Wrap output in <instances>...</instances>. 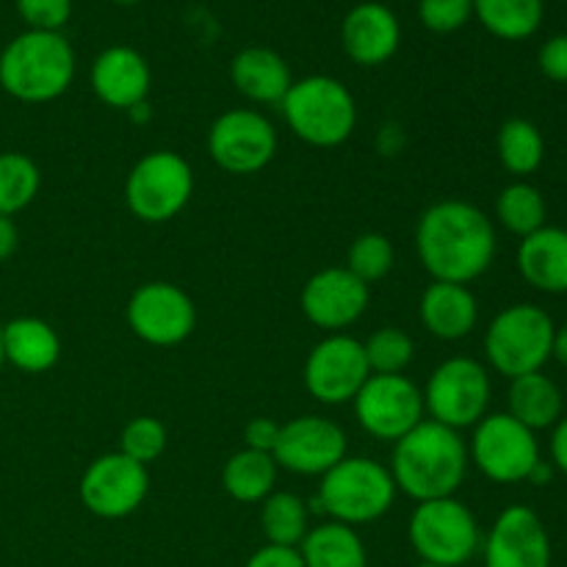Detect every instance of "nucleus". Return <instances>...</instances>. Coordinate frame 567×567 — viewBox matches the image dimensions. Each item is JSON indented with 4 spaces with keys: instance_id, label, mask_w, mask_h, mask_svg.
Wrapping results in <instances>:
<instances>
[{
    "instance_id": "1",
    "label": "nucleus",
    "mask_w": 567,
    "mask_h": 567,
    "mask_svg": "<svg viewBox=\"0 0 567 567\" xmlns=\"http://www.w3.org/2000/svg\"><path fill=\"white\" fill-rule=\"evenodd\" d=\"M415 249L432 280L468 286L493 266L496 230L476 205L441 199L421 214Z\"/></svg>"
},
{
    "instance_id": "2",
    "label": "nucleus",
    "mask_w": 567,
    "mask_h": 567,
    "mask_svg": "<svg viewBox=\"0 0 567 567\" xmlns=\"http://www.w3.org/2000/svg\"><path fill=\"white\" fill-rule=\"evenodd\" d=\"M388 471L396 491L415 504L449 498L468 474V446L457 430L424 419L393 443V463Z\"/></svg>"
},
{
    "instance_id": "3",
    "label": "nucleus",
    "mask_w": 567,
    "mask_h": 567,
    "mask_svg": "<svg viewBox=\"0 0 567 567\" xmlns=\"http://www.w3.org/2000/svg\"><path fill=\"white\" fill-rule=\"evenodd\" d=\"M72 78L75 50L61 31H22L0 50V89L20 103H50Z\"/></svg>"
},
{
    "instance_id": "4",
    "label": "nucleus",
    "mask_w": 567,
    "mask_h": 567,
    "mask_svg": "<svg viewBox=\"0 0 567 567\" xmlns=\"http://www.w3.org/2000/svg\"><path fill=\"white\" fill-rule=\"evenodd\" d=\"M280 105L293 136L310 147H338L352 136L358 125V105L352 92L330 75H308L293 81Z\"/></svg>"
},
{
    "instance_id": "5",
    "label": "nucleus",
    "mask_w": 567,
    "mask_h": 567,
    "mask_svg": "<svg viewBox=\"0 0 567 567\" xmlns=\"http://www.w3.org/2000/svg\"><path fill=\"white\" fill-rule=\"evenodd\" d=\"M554 319L529 302L509 305L487 324L485 358L507 380L535 374L551 360Z\"/></svg>"
},
{
    "instance_id": "6",
    "label": "nucleus",
    "mask_w": 567,
    "mask_h": 567,
    "mask_svg": "<svg viewBox=\"0 0 567 567\" xmlns=\"http://www.w3.org/2000/svg\"><path fill=\"white\" fill-rule=\"evenodd\" d=\"M396 485L391 471L369 457H343L321 476L319 509L347 526L371 524L393 507Z\"/></svg>"
},
{
    "instance_id": "7",
    "label": "nucleus",
    "mask_w": 567,
    "mask_h": 567,
    "mask_svg": "<svg viewBox=\"0 0 567 567\" xmlns=\"http://www.w3.org/2000/svg\"><path fill=\"white\" fill-rule=\"evenodd\" d=\"M408 537L421 563L437 567H463L482 546L474 513L454 496L421 502L410 515Z\"/></svg>"
},
{
    "instance_id": "8",
    "label": "nucleus",
    "mask_w": 567,
    "mask_h": 567,
    "mask_svg": "<svg viewBox=\"0 0 567 567\" xmlns=\"http://www.w3.org/2000/svg\"><path fill=\"white\" fill-rule=\"evenodd\" d=\"M194 194L192 166L183 155L158 150L138 161L125 183V203L136 219L164 225L175 219Z\"/></svg>"
},
{
    "instance_id": "9",
    "label": "nucleus",
    "mask_w": 567,
    "mask_h": 567,
    "mask_svg": "<svg viewBox=\"0 0 567 567\" xmlns=\"http://www.w3.org/2000/svg\"><path fill=\"white\" fill-rule=\"evenodd\" d=\"M424 410L432 421L449 430H468L491 408V374L474 358H449L432 371L424 391Z\"/></svg>"
},
{
    "instance_id": "10",
    "label": "nucleus",
    "mask_w": 567,
    "mask_h": 567,
    "mask_svg": "<svg viewBox=\"0 0 567 567\" xmlns=\"http://www.w3.org/2000/svg\"><path fill=\"white\" fill-rule=\"evenodd\" d=\"M468 460H474L476 468L496 485H518L529 482L543 457L537 432L509 413H493L474 426Z\"/></svg>"
},
{
    "instance_id": "11",
    "label": "nucleus",
    "mask_w": 567,
    "mask_h": 567,
    "mask_svg": "<svg viewBox=\"0 0 567 567\" xmlns=\"http://www.w3.org/2000/svg\"><path fill=\"white\" fill-rule=\"evenodd\" d=\"M424 393L404 374H371L354 396L358 424L377 441L396 443L424 421Z\"/></svg>"
},
{
    "instance_id": "12",
    "label": "nucleus",
    "mask_w": 567,
    "mask_h": 567,
    "mask_svg": "<svg viewBox=\"0 0 567 567\" xmlns=\"http://www.w3.org/2000/svg\"><path fill=\"white\" fill-rule=\"evenodd\" d=\"M208 153L230 175H255L275 158L277 131L260 111H225L208 131Z\"/></svg>"
},
{
    "instance_id": "13",
    "label": "nucleus",
    "mask_w": 567,
    "mask_h": 567,
    "mask_svg": "<svg viewBox=\"0 0 567 567\" xmlns=\"http://www.w3.org/2000/svg\"><path fill=\"white\" fill-rule=\"evenodd\" d=\"M371 377L363 343L343 332H332L313 347L305 360V388L321 404L354 402Z\"/></svg>"
},
{
    "instance_id": "14",
    "label": "nucleus",
    "mask_w": 567,
    "mask_h": 567,
    "mask_svg": "<svg viewBox=\"0 0 567 567\" xmlns=\"http://www.w3.org/2000/svg\"><path fill=\"white\" fill-rule=\"evenodd\" d=\"M150 493V476L144 465L122 452L103 454L81 476V502L92 515L105 520L127 518L142 507Z\"/></svg>"
},
{
    "instance_id": "15",
    "label": "nucleus",
    "mask_w": 567,
    "mask_h": 567,
    "mask_svg": "<svg viewBox=\"0 0 567 567\" xmlns=\"http://www.w3.org/2000/svg\"><path fill=\"white\" fill-rule=\"evenodd\" d=\"M127 324L150 347H177L197 327V308L183 288L172 282H147L127 302Z\"/></svg>"
},
{
    "instance_id": "16",
    "label": "nucleus",
    "mask_w": 567,
    "mask_h": 567,
    "mask_svg": "<svg viewBox=\"0 0 567 567\" xmlns=\"http://www.w3.org/2000/svg\"><path fill=\"white\" fill-rule=\"evenodd\" d=\"M277 468L302 476H324L347 457V435L341 426L321 415H299L280 426L271 452Z\"/></svg>"
},
{
    "instance_id": "17",
    "label": "nucleus",
    "mask_w": 567,
    "mask_h": 567,
    "mask_svg": "<svg viewBox=\"0 0 567 567\" xmlns=\"http://www.w3.org/2000/svg\"><path fill=\"white\" fill-rule=\"evenodd\" d=\"M482 554L485 567H551V537L535 509L513 504L493 520Z\"/></svg>"
},
{
    "instance_id": "18",
    "label": "nucleus",
    "mask_w": 567,
    "mask_h": 567,
    "mask_svg": "<svg viewBox=\"0 0 567 567\" xmlns=\"http://www.w3.org/2000/svg\"><path fill=\"white\" fill-rule=\"evenodd\" d=\"M369 286L352 275L347 266L321 269L305 282L302 313L319 330L341 332L352 327L369 308Z\"/></svg>"
},
{
    "instance_id": "19",
    "label": "nucleus",
    "mask_w": 567,
    "mask_h": 567,
    "mask_svg": "<svg viewBox=\"0 0 567 567\" xmlns=\"http://www.w3.org/2000/svg\"><path fill=\"white\" fill-rule=\"evenodd\" d=\"M89 81H92L100 103H105L109 109L133 111L147 100L153 72H150L147 59L136 48L111 44L94 59Z\"/></svg>"
},
{
    "instance_id": "20",
    "label": "nucleus",
    "mask_w": 567,
    "mask_h": 567,
    "mask_svg": "<svg viewBox=\"0 0 567 567\" xmlns=\"http://www.w3.org/2000/svg\"><path fill=\"white\" fill-rule=\"evenodd\" d=\"M343 53L360 66H380L396 55L402 44V25L393 9L377 0H365L349 9L341 22Z\"/></svg>"
},
{
    "instance_id": "21",
    "label": "nucleus",
    "mask_w": 567,
    "mask_h": 567,
    "mask_svg": "<svg viewBox=\"0 0 567 567\" xmlns=\"http://www.w3.org/2000/svg\"><path fill=\"white\" fill-rule=\"evenodd\" d=\"M520 277L543 293H567V230L540 227L520 238L515 255Z\"/></svg>"
},
{
    "instance_id": "22",
    "label": "nucleus",
    "mask_w": 567,
    "mask_h": 567,
    "mask_svg": "<svg viewBox=\"0 0 567 567\" xmlns=\"http://www.w3.org/2000/svg\"><path fill=\"white\" fill-rule=\"evenodd\" d=\"M230 81L252 103L280 105L291 89L293 78L280 53L255 44V48H244L230 61Z\"/></svg>"
},
{
    "instance_id": "23",
    "label": "nucleus",
    "mask_w": 567,
    "mask_h": 567,
    "mask_svg": "<svg viewBox=\"0 0 567 567\" xmlns=\"http://www.w3.org/2000/svg\"><path fill=\"white\" fill-rule=\"evenodd\" d=\"M421 321L430 336L441 341H460L474 332L480 321V305L468 286L457 282H432L421 297Z\"/></svg>"
},
{
    "instance_id": "24",
    "label": "nucleus",
    "mask_w": 567,
    "mask_h": 567,
    "mask_svg": "<svg viewBox=\"0 0 567 567\" xmlns=\"http://www.w3.org/2000/svg\"><path fill=\"white\" fill-rule=\"evenodd\" d=\"M3 358L25 374H44L59 363L61 341L48 321L22 316L3 327Z\"/></svg>"
},
{
    "instance_id": "25",
    "label": "nucleus",
    "mask_w": 567,
    "mask_h": 567,
    "mask_svg": "<svg viewBox=\"0 0 567 567\" xmlns=\"http://www.w3.org/2000/svg\"><path fill=\"white\" fill-rule=\"evenodd\" d=\"M509 415L529 426L532 432L551 430L559 419H563V391L557 382L543 371L535 374H524L509 380Z\"/></svg>"
},
{
    "instance_id": "26",
    "label": "nucleus",
    "mask_w": 567,
    "mask_h": 567,
    "mask_svg": "<svg viewBox=\"0 0 567 567\" xmlns=\"http://www.w3.org/2000/svg\"><path fill=\"white\" fill-rule=\"evenodd\" d=\"M299 557L305 567H369V554L354 526L338 520L310 529L299 546Z\"/></svg>"
},
{
    "instance_id": "27",
    "label": "nucleus",
    "mask_w": 567,
    "mask_h": 567,
    "mask_svg": "<svg viewBox=\"0 0 567 567\" xmlns=\"http://www.w3.org/2000/svg\"><path fill=\"white\" fill-rule=\"evenodd\" d=\"M275 457L255 452V449L236 452L225 463V471H221V485H225L227 496L241 504H260L264 498H269L275 493Z\"/></svg>"
},
{
    "instance_id": "28",
    "label": "nucleus",
    "mask_w": 567,
    "mask_h": 567,
    "mask_svg": "<svg viewBox=\"0 0 567 567\" xmlns=\"http://www.w3.org/2000/svg\"><path fill=\"white\" fill-rule=\"evenodd\" d=\"M543 0H474V17L504 42H524L543 25Z\"/></svg>"
},
{
    "instance_id": "29",
    "label": "nucleus",
    "mask_w": 567,
    "mask_h": 567,
    "mask_svg": "<svg viewBox=\"0 0 567 567\" xmlns=\"http://www.w3.org/2000/svg\"><path fill=\"white\" fill-rule=\"evenodd\" d=\"M496 147L504 169L518 177H526L540 169L543 158H546V142H543L540 127L529 120H520V116L507 120L498 127Z\"/></svg>"
},
{
    "instance_id": "30",
    "label": "nucleus",
    "mask_w": 567,
    "mask_h": 567,
    "mask_svg": "<svg viewBox=\"0 0 567 567\" xmlns=\"http://www.w3.org/2000/svg\"><path fill=\"white\" fill-rule=\"evenodd\" d=\"M260 507V529H264L269 546L299 548L305 535L310 532L308 526V507L293 493H271L264 498Z\"/></svg>"
},
{
    "instance_id": "31",
    "label": "nucleus",
    "mask_w": 567,
    "mask_h": 567,
    "mask_svg": "<svg viewBox=\"0 0 567 567\" xmlns=\"http://www.w3.org/2000/svg\"><path fill=\"white\" fill-rule=\"evenodd\" d=\"M546 197L540 194V188L526 181L509 183L496 199V219L502 221L504 230L518 238H526L546 227Z\"/></svg>"
},
{
    "instance_id": "32",
    "label": "nucleus",
    "mask_w": 567,
    "mask_h": 567,
    "mask_svg": "<svg viewBox=\"0 0 567 567\" xmlns=\"http://www.w3.org/2000/svg\"><path fill=\"white\" fill-rule=\"evenodd\" d=\"M42 175L33 158L22 153H0V216H14L37 199Z\"/></svg>"
},
{
    "instance_id": "33",
    "label": "nucleus",
    "mask_w": 567,
    "mask_h": 567,
    "mask_svg": "<svg viewBox=\"0 0 567 567\" xmlns=\"http://www.w3.org/2000/svg\"><path fill=\"white\" fill-rule=\"evenodd\" d=\"M363 352L371 374H404V369L413 363L415 347L413 338L399 327H380L363 343Z\"/></svg>"
},
{
    "instance_id": "34",
    "label": "nucleus",
    "mask_w": 567,
    "mask_h": 567,
    "mask_svg": "<svg viewBox=\"0 0 567 567\" xmlns=\"http://www.w3.org/2000/svg\"><path fill=\"white\" fill-rule=\"evenodd\" d=\"M347 269L365 286L382 280L393 269V244L382 233H363L349 247Z\"/></svg>"
},
{
    "instance_id": "35",
    "label": "nucleus",
    "mask_w": 567,
    "mask_h": 567,
    "mask_svg": "<svg viewBox=\"0 0 567 567\" xmlns=\"http://www.w3.org/2000/svg\"><path fill=\"white\" fill-rule=\"evenodd\" d=\"M120 452L147 468L150 463H155L166 452V426L158 419L138 415L122 430Z\"/></svg>"
},
{
    "instance_id": "36",
    "label": "nucleus",
    "mask_w": 567,
    "mask_h": 567,
    "mask_svg": "<svg viewBox=\"0 0 567 567\" xmlns=\"http://www.w3.org/2000/svg\"><path fill=\"white\" fill-rule=\"evenodd\" d=\"M474 17V0H419V20L432 33H454Z\"/></svg>"
},
{
    "instance_id": "37",
    "label": "nucleus",
    "mask_w": 567,
    "mask_h": 567,
    "mask_svg": "<svg viewBox=\"0 0 567 567\" xmlns=\"http://www.w3.org/2000/svg\"><path fill=\"white\" fill-rule=\"evenodd\" d=\"M28 31H61L72 17V0H14Z\"/></svg>"
},
{
    "instance_id": "38",
    "label": "nucleus",
    "mask_w": 567,
    "mask_h": 567,
    "mask_svg": "<svg viewBox=\"0 0 567 567\" xmlns=\"http://www.w3.org/2000/svg\"><path fill=\"white\" fill-rule=\"evenodd\" d=\"M543 75L554 83H567V33L551 37L537 55Z\"/></svg>"
},
{
    "instance_id": "39",
    "label": "nucleus",
    "mask_w": 567,
    "mask_h": 567,
    "mask_svg": "<svg viewBox=\"0 0 567 567\" xmlns=\"http://www.w3.org/2000/svg\"><path fill=\"white\" fill-rule=\"evenodd\" d=\"M280 426L271 419H252L244 430V441H247V449H255V452L271 454L277 446V437H280Z\"/></svg>"
},
{
    "instance_id": "40",
    "label": "nucleus",
    "mask_w": 567,
    "mask_h": 567,
    "mask_svg": "<svg viewBox=\"0 0 567 567\" xmlns=\"http://www.w3.org/2000/svg\"><path fill=\"white\" fill-rule=\"evenodd\" d=\"M244 567H305L302 557H299V548H286V546H269L252 554Z\"/></svg>"
},
{
    "instance_id": "41",
    "label": "nucleus",
    "mask_w": 567,
    "mask_h": 567,
    "mask_svg": "<svg viewBox=\"0 0 567 567\" xmlns=\"http://www.w3.org/2000/svg\"><path fill=\"white\" fill-rule=\"evenodd\" d=\"M551 443H548V452H551V465L554 471L567 476V415L559 419L557 424L551 426Z\"/></svg>"
},
{
    "instance_id": "42",
    "label": "nucleus",
    "mask_w": 567,
    "mask_h": 567,
    "mask_svg": "<svg viewBox=\"0 0 567 567\" xmlns=\"http://www.w3.org/2000/svg\"><path fill=\"white\" fill-rule=\"evenodd\" d=\"M20 247V230H17L14 219L11 216H0V264L11 258Z\"/></svg>"
},
{
    "instance_id": "43",
    "label": "nucleus",
    "mask_w": 567,
    "mask_h": 567,
    "mask_svg": "<svg viewBox=\"0 0 567 567\" xmlns=\"http://www.w3.org/2000/svg\"><path fill=\"white\" fill-rule=\"evenodd\" d=\"M551 358L557 360L559 365H565V369H567V324L557 327V332H554V347H551Z\"/></svg>"
},
{
    "instance_id": "44",
    "label": "nucleus",
    "mask_w": 567,
    "mask_h": 567,
    "mask_svg": "<svg viewBox=\"0 0 567 567\" xmlns=\"http://www.w3.org/2000/svg\"><path fill=\"white\" fill-rule=\"evenodd\" d=\"M551 476H554V465L551 463H537V468L532 471V476H529V482L532 485H548V482H551Z\"/></svg>"
},
{
    "instance_id": "45",
    "label": "nucleus",
    "mask_w": 567,
    "mask_h": 567,
    "mask_svg": "<svg viewBox=\"0 0 567 567\" xmlns=\"http://www.w3.org/2000/svg\"><path fill=\"white\" fill-rule=\"evenodd\" d=\"M6 365V358H3V327H0V369Z\"/></svg>"
},
{
    "instance_id": "46",
    "label": "nucleus",
    "mask_w": 567,
    "mask_h": 567,
    "mask_svg": "<svg viewBox=\"0 0 567 567\" xmlns=\"http://www.w3.org/2000/svg\"><path fill=\"white\" fill-rule=\"evenodd\" d=\"M111 3H120V6H133V3H142V0H111Z\"/></svg>"
},
{
    "instance_id": "47",
    "label": "nucleus",
    "mask_w": 567,
    "mask_h": 567,
    "mask_svg": "<svg viewBox=\"0 0 567 567\" xmlns=\"http://www.w3.org/2000/svg\"><path fill=\"white\" fill-rule=\"evenodd\" d=\"M413 567H437V565H426V563H419V565H413Z\"/></svg>"
}]
</instances>
